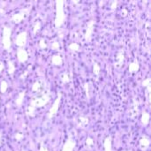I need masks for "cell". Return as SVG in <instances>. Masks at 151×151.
<instances>
[{
  "label": "cell",
  "mask_w": 151,
  "mask_h": 151,
  "mask_svg": "<svg viewBox=\"0 0 151 151\" xmlns=\"http://www.w3.org/2000/svg\"><path fill=\"white\" fill-rule=\"evenodd\" d=\"M26 12H28V10H27V9L21 10L19 12H17V13L13 14V15L12 16V20L14 23H17V24H18V23H20V22L25 19V17H26V15H27Z\"/></svg>",
  "instance_id": "8"
},
{
  "label": "cell",
  "mask_w": 151,
  "mask_h": 151,
  "mask_svg": "<svg viewBox=\"0 0 151 151\" xmlns=\"http://www.w3.org/2000/svg\"><path fill=\"white\" fill-rule=\"evenodd\" d=\"M41 83H40V81H35L34 84H33V86H32V90L34 91V92H38L39 90H40V88H41Z\"/></svg>",
  "instance_id": "27"
},
{
  "label": "cell",
  "mask_w": 151,
  "mask_h": 151,
  "mask_svg": "<svg viewBox=\"0 0 151 151\" xmlns=\"http://www.w3.org/2000/svg\"><path fill=\"white\" fill-rule=\"evenodd\" d=\"M50 100V97L48 94H43L38 97L33 98L30 102V106L37 109V108H42L45 106Z\"/></svg>",
  "instance_id": "3"
},
{
  "label": "cell",
  "mask_w": 151,
  "mask_h": 151,
  "mask_svg": "<svg viewBox=\"0 0 151 151\" xmlns=\"http://www.w3.org/2000/svg\"><path fill=\"white\" fill-rule=\"evenodd\" d=\"M39 47L42 50H45L47 48V43L45 42V40L44 39H41L40 40V42H39Z\"/></svg>",
  "instance_id": "29"
},
{
  "label": "cell",
  "mask_w": 151,
  "mask_h": 151,
  "mask_svg": "<svg viewBox=\"0 0 151 151\" xmlns=\"http://www.w3.org/2000/svg\"><path fill=\"white\" fill-rule=\"evenodd\" d=\"M70 81H71V77L68 75V73H63V75L61 76V81H62V83L66 84V83H69Z\"/></svg>",
  "instance_id": "23"
},
{
  "label": "cell",
  "mask_w": 151,
  "mask_h": 151,
  "mask_svg": "<svg viewBox=\"0 0 151 151\" xmlns=\"http://www.w3.org/2000/svg\"><path fill=\"white\" fill-rule=\"evenodd\" d=\"M11 35H12V28L4 26L3 27V36H2V44L7 51L11 50L12 46V41H11Z\"/></svg>",
  "instance_id": "2"
},
{
  "label": "cell",
  "mask_w": 151,
  "mask_h": 151,
  "mask_svg": "<svg viewBox=\"0 0 151 151\" xmlns=\"http://www.w3.org/2000/svg\"><path fill=\"white\" fill-rule=\"evenodd\" d=\"M41 27H42V24H41L40 21L35 22V24L34 27H33V34H34L35 35L39 32V30L41 29Z\"/></svg>",
  "instance_id": "25"
},
{
  "label": "cell",
  "mask_w": 151,
  "mask_h": 151,
  "mask_svg": "<svg viewBox=\"0 0 151 151\" xmlns=\"http://www.w3.org/2000/svg\"><path fill=\"white\" fill-rule=\"evenodd\" d=\"M68 49L73 52H77V51H80V45L77 42H72L69 44Z\"/></svg>",
  "instance_id": "21"
},
{
  "label": "cell",
  "mask_w": 151,
  "mask_h": 151,
  "mask_svg": "<svg viewBox=\"0 0 151 151\" xmlns=\"http://www.w3.org/2000/svg\"><path fill=\"white\" fill-rule=\"evenodd\" d=\"M124 61H125V56H124V54L122 52H119L117 54V57H116V62H115V65H114L115 67L119 68L123 65Z\"/></svg>",
  "instance_id": "13"
},
{
  "label": "cell",
  "mask_w": 151,
  "mask_h": 151,
  "mask_svg": "<svg viewBox=\"0 0 151 151\" xmlns=\"http://www.w3.org/2000/svg\"><path fill=\"white\" fill-rule=\"evenodd\" d=\"M35 111H36L35 108H34V107H32V106H28V107L27 108L26 113H27V115L28 117L33 118V117H35Z\"/></svg>",
  "instance_id": "22"
},
{
  "label": "cell",
  "mask_w": 151,
  "mask_h": 151,
  "mask_svg": "<svg viewBox=\"0 0 151 151\" xmlns=\"http://www.w3.org/2000/svg\"><path fill=\"white\" fill-rule=\"evenodd\" d=\"M150 141L149 138H147L145 136L141 138V140H140V146H141L142 150H146L150 147Z\"/></svg>",
  "instance_id": "14"
},
{
  "label": "cell",
  "mask_w": 151,
  "mask_h": 151,
  "mask_svg": "<svg viewBox=\"0 0 151 151\" xmlns=\"http://www.w3.org/2000/svg\"><path fill=\"white\" fill-rule=\"evenodd\" d=\"M134 108L130 111V118H132V119H134L135 116H137L138 115V112H139V108H138V104L136 103V101L135 100H134Z\"/></svg>",
  "instance_id": "18"
},
{
  "label": "cell",
  "mask_w": 151,
  "mask_h": 151,
  "mask_svg": "<svg viewBox=\"0 0 151 151\" xmlns=\"http://www.w3.org/2000/svg\"><path fill=\"white\" fill-rule=\"evenodd\" d=\"M1 143H2V133L0 132V145H1Z\"/></svg>",
  "instance_id": "39"
},
{
  "label": "cell",
  "mask_w": 151,
  "mask_h": 151,
  "mask_svg": "<svg viewBox=\"0 0 151 151\" xmlns=\"http://www.w3.org/2000/svg\"><path fill=\"white\" fill-rule=\"evenodd\" d=\"M75 147H76V142L71 136H69L66 142H65L61 151H73Z\"/></svg>",
  "instance_id": "7"
},
{
  "label": "cell",
  "mask_w": 151,
  "mask_h": 151,
  "mask_svg": "<svg viewBox=\"0 0 151 151\" xmlns=\"http://www.w3.org/2000/svg\"><path fill=\"white\" fill-rule=\"evenodd\" d=\"M39 151H49V150H48V149L43 145V143L42 142V143H41V145H40V150H39Z\"/></svg>",
  "instance_id": "36"
},
{
  "label": "cell",
  "mask_w": 151,
  "mask_h": 151,
  "mask_svg": "<svg viewBox=\"0 0 151 151\" xmlns=\"http://www.w3.org/2000/svg\"><path fill=\"white\" fill-rule=\"evenodd\" d=\"M83 89L85 91V95H86V98L88 101L90 99V88H89V83L88 82H85L83 84Z\"/></svg>",
  "instance_id": "20"
},
{
  "label": "cell",
  "mask_w": 151,
  "mask_h": 151,
  "mask_svg": "<svg viewBox=\"0 0 151 151\" xmlns=\"http://www.w3.org/2000/svg\"><path fill=\"white\" fill-rule=\"evenodd\" d=\"M86 144L88 145V147H91L94 145V140L91 137H88L86 140Z\"/></svg>",
  "instance_id": "31"
},
{
  "label": "cell",
  "mask_w": 151,
  "mask_h": 151,
  "mask_svg": "<svg viewBox=\"0 0 151 151\" xmlns=\"http://www.w3.org/2000/svg\"><path fill=\"white\" fill-rule=\"evenodd\" d=\"M4 64L3 63H0V73L4 70Z\"/></svg>",
  "instance_id": "38"
},
{
  "label": "cell",
  "mask_w": 151,
  "mask_h": 151,
  "mask_svg": "<svg viewBox=\"0 0 151 151\" xmlns=\"http://www.w3.org/2000/svg\"><path fill=\"white\" fill-rule=\"evenodd\" d=\"M89 123V119L84 116H81L78 118L77 120V127L78 128H85V127H87Z\"/></svg>",
  "instance_id": "10"
},
{
  "label": "cell",
  "mask_w": 151,
  "mask_h": 151,
  "mask_svg": "<svg viewBox=\"0 0 151 151\" xmlns=\"http://www.w3.org/2000/svg\"><path fill=\"white\" fill-rule=\"evenodd\" d=\"M73 3H74V4H78V3H79V1H73Z\"/></svg>",
  "instance_id": "40"
},
{
  "label": "cell",
  "mask_w": 151,
  "mask_h": 151,
  "mask_svg": "<svg viewBox=\"0 0 151 151\" xmlns=\"http://www.w3.org/2000/svg\"><path fill=\"white\" fill-rule=\"evenodd\" d=\"M99 4H100V5H103V4H104V2H103V1H102V2H100V3H99Z\"/></svg>",
  "instance_id": "41"
},
{
  "label": "cell",
  "mask_w": 151,
  "mask_h": 151,
  "mask_svg": "<svg viewBox=\"0 0 151 151\" xmlns=\"http://www.w3.org/2000/svg\"><path fill=\"white\" fill-rule=\"evenodd\" d=\"M150 113L147 112V111H143L142 114V117H141V122H142V125L143 127H147L150 123Z\"/></svg>",
  "instance_id": "15"
},
{
  "label": "cell",
  "mask_w": 151,
  "mask_h": 151,
  "mask_svg": "<svg viewBox=\"0 0 151 151\" xmlns=\"http://www.w3.org/2000/svg\"><path fill=\"white\" fill-rule=\"evenodd\" d=\"M104 151H113L112 150V137L111 135L107 136L104 139Z\"/></svg>",
  "instance_id": "12"
},
{
  "label": "cell",
  "mask_w": 151,
  "mask_h": 151,
  "mask_svg": "<svg viewBox=\"0 0 151 151\" xmlns=\"http://www.w3.org/2000/svg\"><path fill=\"white\" fill-rule=\"evenodd\" d=\"M127 15V9H123V10H122V16L126 17Z\"/></svg>",
  "instance_id": "37"
},
{
  "label": "cell",
  "mask_w": 151,
  "mask_h": 151,
  "mask_svg": "<svg viewBox=\"0 0 151 151\" xmlns=\"http://www.w3.org/2000/svg\"><path fill=\"white\" fill-rule=\"evenodd\" d=\"M55 4H56V15H55L54 24L56 27L59 28L60 27H62L65 19V10H64L65 2L63 0H57Z\"/></svg>",
  "instance_id": "1"
},
{
  "label": "cell",
  "mask_w": 151,
  "mask_h": 151,
  "mask_svg": "<svg viewBox=\"0 0 151 151\" xmlns=\"http://www.w3.org/2000/svg\"><path fill=\"white\" fill-rule=\"evenodd\" d=\"M7 65H8V73L10 75H12L15 73V70H16L15 65H14V63L12 60H8Z\"/></svg>",
  "instance_id": "19"
},
{
  "label": "cell",
  "mask_w": 151,
  "mask_h": 151,
  "mask_svg": "<svg viewBox=\"0 0 151 151\" xmlns=\"http://www.w3.org/2000/svg\"><path fill=\"white\" fill-rule=\"evenodd\" d=\"M21 151H25V150H21Z\"/></svg>",
  "instance_id": "42"
},
{
  "label": "cell",
  "mask_w": 151,
  "mask_h": 151,
  "mask_svg": "<svg viewBox=\"0 0 151 151\" xmlns=\"http://www.w3.org/2000/svg\"><path fill=\"white\" fill-rule=\"evenodd\" d=\"M17 57H18V60L20 63H25L28 59V54H27V50H24V49H19L18 50V51H17Z\"/></svg>",
  "instance_id": "9"
},
{
  "label": "cell",
  "mask_w": 151,
  "mask_h": 151,
  "mask_svg": "<svg viewBox=\"0 0 151 151\" xmlns=\"http://www.w3.org/2000/svg\"><path fill=\"white\" fill-rule=\"evenodd\" d=\"M27 33L26 31L20 32L15 39V44L21 49L22 47H25L27 43Z\"/></svg>",
  "instance_id": "6"
},
{
  "label": "cell",
  "mask_w": 151,
  "mask_h": 151,
  "mask_svg": "<svg viewBox=\"0 0 151 151\" xmlns=\"http://www.w3.org/2000/svg\"><path fill=\"white\" fill-rule=\"evenodd\" d=\"M150 82H151L150 78H147V79H145V80H143V81H142V87L147 88V87L150 86Z\"/></svg>",
  "instance_id": "28"
},
{
  "label": "cell",
  "mask_w": 151,
  "mask_h": 151,
  "mask_svg": "<svg viewBox=\"0 0 151 151\" xmlns=\"http://www.w3.org/2000/svg\"><path fill=\"white\" fill-rule=\"evenodd\" d=\"M128 70L130 73H135L140 70V64L137 59H134L132 63H130L128 66Z\"/></svg>",
  "instance_id": "11"
},
{
  "label": "cell",
  "mask_w": 151,
  "mask_h": 151,
  "mask_svg": "<svg viewBox=\"0 0 151 151\" xmlns=\"http://www.w3.org/2000/svg\"><path fill=\"white\" fill-rule=\"evenodd\" d=\"M61 98H62V93L61 92H58V96L53 104V105L50 107V109L49 110V112L47 114V118L49 119H52L58 113L59 106H60V103H61Z\"/></svg>",
  "instance_id": "4"
},
{
  "label": "cell",
  "mask_w": 151,
  "mask_h": 151,
  "mask_svg": "<svg viewBox=\"0 0 151 151\" xmlns=\"http://www.w3.org/2000/svg\"><path fill=\"white\" fill-rule=\"evenodd\" d=\"M7 88H8V83L7 81H2L1 83H0V91L4 94L7 91Z\"/></svg>",
  "instance_id": "24"
},
{
  "label": "cell",
  "mask_w": 151,
  "mask_h": 151,
  "mask_svg": "<svg viewBox=\"0 0 151 151\" xmlns=\"http://www.w3.org/2000/svg\"><path fill=\"white\" fill-rule=\"evenodd\" d=\"M14 139H15L17 142H20V141L23 139V134H19V133H17V134H15V135H14Z\"/></svg>",
  "instance_id": "33"
},
{
  "label": "cell",
  "mask_w": 151,
  "mask_h": 151,
  "mask_svg": "<svg viewBox=\"0 0 151 151\" xmlns=\"http://www.w3.org/2000/svg\"><path fill=\"white\" fill-rule=\"evenodd\" d=\"M25 96H26V91H25V90H24V91H21V92L18 95V96H17V98H16V100H15V104H16L18 107H20V106L22 105L23 101H24V98H25Z\"/></svg>",
  "instance_id": "16"
},
{
  "label": "cell",
  "mask_w": 151,
  "mask_h": 151,
  "mask_svg": "<svg viewBox=\"0 0 151 151\" xmlns=\"http://www.w3.org/2000/svg\"><path fill=\"white\" fill-rule=\"evenodd\" d=\"M27 74H28V70L25 71V73H22V74L19 76V78H20L21 80H23V79H26V77L27 76Z\"/></svg>",
  "instance_id": "35"
},
{
  "label": "cell",
  "mask_w": 151,
  "mask_h": 151,
  "mask_svg": "<svg viewBox=\"0 0 151 151\" xmlns=\"http://www.w3.org/2000/svg\"><path fill=\"white\" fill-rule=\"evenodd\" d=\"M50 48H51L52 50H59V43H58L57 41H54V42H51Z\"/></svg>",
  "instance_id": "30"
},
{
  "label": "cell",
  "mask_w": 151,
  "mask_h": 151,
  "mask_svg": "<svg viewBox=\"0 0 151 151\" xmlns=\"http://www.w3.org/2000/svg\"><path fill=\"white\" fill-rule=\"evenodd\" d=\"M51 62L54 65H57V66H59L63 64V58L61 56L59 55H54L51 58Z\"/></svg>",
  "instance_id": "17"
},
{
  "label": "cell",
  "mask_w": 151,
  "mask_h": 151,
  "mask_svg": "<svg viewBox=\"0 0 151 151\" xmlns=\"http://www.w3.org/2000/svg\"><path fill=\"white\" fill-rule=\"evenodd\" d=\"M147 97H148V101L149 103H151V86L147 87Z\"/></svg>",
  "instance_id": "32"
},
{
  "label": "cell",
  "mask_w": 151,
  "mask_h": 151,
  "mask_svg": "<svg viewBox=\"0 0 151 151\" xmlns=\"http://www.w3.org/2000/svg\"><path fill=\"white\" fill-rule=\"evenodd\" d=\"M100 71H101V67H100L99 64L98 63H95L94 65H93V73H94V74L98 76L100 74Z\"/></svg>",
  "instance_id": "26"
},
{
  "label": "cell",
  "mask_w": 151,
  "mask_h": 151,
  "mask_svg": "<svg viewBox=\"0 0 151 151\" xmlns=\"http://www.w3.org/2000/svg\"><path fill=\"white\" fill-rule=\"evenodd\" d=\"M118 4H119V2H118L117 0L113 1V2L111 3V10H115V9L118 7Z\"/></svg>",
  "instance_id": "34"
},
{
  "label": "cell",
  "mask_w": 151,
  "mask_h": 151,
  "mask_svg": "<svg viewBox=\"0 0 151 151\" xmlns=\"http://www.w3.org/2000/svg\"><path fill=\"white\" fill-rule=\"evenodd\" d=\"M95 24H96V21L94 19H90L87 24V28L84 34V39L88 42H91L92 40V35H93L94 29H95Z\"/></svg>",
  "instance_id": "5"
}]
</instances>
